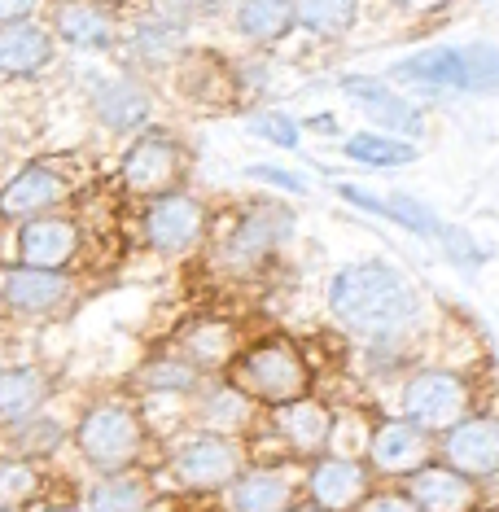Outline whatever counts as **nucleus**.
<instances>
[{"label": "nucleus", "mask_w": 499, "mask_h": 512, "mask_svg": "<svg viewBox=\"0 0 499 512\" xmlns=\"http://www.w3.org/2000/svg\"><path fill=\"white\" fill-rule=\"evenodd\" d=\"M329 307L359 337H390L416 320L421 298L403 272L386 263H359L333 276Z\"/></svg>", "instance_id": "nucleus-1"}, {"label": "nucleus", "mask_w": 499, "mask_h": 512, "mask_svg": "<svg viewBox=\"0 0 499 512\" xmlns=\"http://www.w3.org/2000/svg\"><path fill=\"white\" fill-rule=\"evenodd\" d=\"M394 79H412L425 88H456V92H499V49L473 44V49H429L412 62L394 66Z\"/></svg>", "instance_id": "nucleus-2"}, {"label": "nucleus", "mask_w": 499, "mask_h": 512, "mask_svg": "<svg viewBox=\"0 0 499 512\" xmlns=\"http://www.w3.org/2000/svg\"><path fill=\"white\" fill-rule=\"evenodd\" d=\"M232 377H237L241 390H250L254 399L285 407V403H294V399H303L307 394L311 372L285 342H263V346H254V351H246L237 359Z\"/></svg>", "instance_id": "nucleus-3"}, {"label": "nucleus", "mask_w": 499, "mask_h": 512, "mask_svg": "<svg viewBox=\"0 0 499 512\" xmlns=\"http://www.w3.org/2000/svg\"><path fill=\"white\" fill-rule=\"evenodd\" d=\"M75 442H79V451H84L88 464L119 473L123 464H132L136 451H141V421L132 416V407L101 403L79 421Z\"/></svg>", "instance_id": "nucleus-4"}, {"label": "nucleus", "mask_w": 499, "mask_h": 512, "mask_svg": "<svg viewBox=\"0 0 499 512\" xmlns=\"http://www.w3.org/2000/svg\"><path fill=\"white\" fill-rule=\"evenodd\" d=\"M464 407H469V390L456 372H421L403 390V412L416 429H447L460 425Z\"/></svg>", "instance_id": "nucleus-5"}, {"label": "nucleus", "mask_w": 499, "mask_h": 512, "mask_svg": "<svg viewBox=\"0 0 499 512\" xmlns=\"http://www.w3.org/2000/svg\"><path fill=\"white\" fill-rule=\"evenodd\" d=\"M180 171H184V154L167 136H141V141L123 154V184H127V193H136V197L171 193Z\"/></svg>", "instance_id": "nucleus-6"}, {"label": "nucleus", "mask_w": 499, "mask_h": 512, "mask_svg": "<svg viewBox=\"0 0 499 512\" xmlns=\"http://www.w3.org/2000/svg\"><path fill=\"white\" fill-rule=\"evenodd\" d=\"M241 473V451L224 434H197L180 447L176 477L193 491H219Z\"/></svg>", "instance_id": "nucleus-7"}, {"label": "nucleus", "mask_w": 499, "mask_h": 512, "mask_svg": "<svg viewBox=\"0 0 499 512\" xmlns=\"http://www.w3.org/2000/svg\"><path fill=\"white\" fill-rule=\"evenodd\" d=\"M289 228H294V215H289L285 206H250V211L224 232V250L219 254H224V263H232V267L259 263L272 246H281Z\"/></svg>", "instance_id": "nucleus-8"}, {"label": "nucleus", "mask_w": 499, "mask_h": 512, "mask_svg": "<svg viewBox=\"0 0 499 512\" xmlns=\"http://www.w3.org/2000/svg\"><path fill=\"white\" fill-rule=\"evenodd\" d=\"M202 224H206L202 206L184 193H162L145 211V237H149V246L162 250V254L189 250L193 241L202 237Z\"/></svg>", "instance_id": "nucleus-9"}, {"label": "nucleus", "mask_w": 499, "mask_h": 512, "mask_svg": "<svg viewBox=\"0 0 499 512\" xmlns=\"http://www.w3.org/2000/svg\"><path fill=\"white\" fill-rule=\"evenodd\" d=\"M79 250V228L62 215H36L22 219L18 232V254L22 267H44V272H57L62 263H71Z\"/></svg>", "instance_id": "nucleus-10"}, {"label": "nucleus", "mask_w": 499, "mask_h": 512, "mask_svg": "<svg viewBox=\"0 0 499 512\" xmlns=\"http://www.w3.org/2000/svg\"><path fill=\"white\" fill-rule=\"evenodd\" d=\"M0 298L14 316H49L71 298V281L62 272H44V267H14L0 285Z\"/></svg>", "instance_id": "nucleus-11"}, {"label": "nucleus", "mask_w": 499, "mask_h": 512, "mask_svg": "<svg viewBox=\"0 0 499 512\" xmlns=\"http://www.w3.org/2000/svg\"><path fill=\"white\" fill-rule=\"evenodd\" d=\"M447 460L456 473L491 477L499 469V421H491V416H473V421L451 425Z\"/></svg>", "instance_id": "nucleus-12"}, {"label": "nucleus", "mask_w": 499, "mask_h": 512, "mask_svg": "<svg viewBox=\"0 0 499 512\" xmlns=\"http://www.w3.org/2000/svg\"><path fill=\"white\" fill-rule=\"evenodd\" d=\"M62 193H66V180L57 176L53 167L36 162V167L18 171V176L0 189V219H36L49 211V206L62 202Z\"/></svg>", "instance_id": "nucleus-13"}, {"label": "nucleus", "mask_w": 499, "mask_h": 512, "mask_svg": "<svg viewBox=\"0 0 499 512\" xmlns=\"http://www.w3.org/2000/svg\"><path fill=\"white\" fill-rule=\"evenodd\" d=\"M49 62H53V40L44 27L27 18L0 27V75L27 79V75H40Z\"/></svg>", "instance_id": "nucleus-14"}, {"label": "nucleus", "mask_w": 499, "mask_h": 512, "mask_svg": "<svg viewBox=\"0 0 499 512\" xmlns=\"http://www.w3.org/2000/svg\"><path fill=\"white\" fill-rule=\"evenodd\" d=\"M53 31L75 49H106L114 18L101 0H53Z\"/></svg>", "instance_id": "nucleus-15"}, {"label": "nucleus", "mask_w": 499, "mask_h": 512, "mask_svg": "<svg viewBox=\"0 0 499 512\" xmlns=\"http://www.w3.org/2000/svg\"><path fill=\"white\" fill-rule=\"evenodd\" d=\"M342 92L355 101V106L368 110V119H377L381 127H394V132L412 136L421 127V114H416L399 92H390L386 84H377L373 75H346L342 79Z\"/></svg>", "instance_id": "nucleus-16"}, {"label": "nucleus", "mask_w": 499, "mask_h": 512, "mask_svg": "<svg viewBox=\"0 0 499 512\" xmlns=\"http://www.w3.org/2000/svg\"><path fill=\"white\" fill-rule=\"evenodd\" d=\"M368 456L381 473H408L429 456V442L412 421H390L368 438Z\"/></svg>", "instance_id": "nucleus-17"}, {"label": "nucleus", "mask_w": 499, "mask_h": 512, "mask_svg": "<svg viewBox=\"0 0 499 512\" xmlns=\"http://www.w3.org/2000/svg\"><path fill=\"white\" fill-rule=\"evenodd\" d=\"M408 499L416 504V512H469L473 486L456 469H421L408 486Z\"/></svg>", "instance_id": "nucleus-18"}, {"label": "nucleus", "mask_w": 499, "mask_h": 512, "mask_svg": "<svg viewBox=\"0 0 499 512\" xmlns=\"http://www.w3.org/2000/svg\"><path fill=\"white\" fill-rule=\"evenodd\" d=\"M338 193L346 197V202L364 206V211H377V215H386V219H394V224H403L412 232H425V237H434V232L443 228L434 219V211L421 206L408 193H368V189H359V184H338Z\"/></svg>", "instance_id": "nucleus-19"}, {"label": "nucleus", "mask_w": 499, "mask_h": 512, "mask_svg": "<svg viewBox=\"0 0 499 512\" xmlns=\"http://www.w3.org/2000/svg\"><path fill=\"white\" fill-rule=\"evenodd\" d=\"M92 110H97V119L110 132H132V127H141L149 119V97L132 79H106L97 88V97H92Z\"/></svg>", "instance_id": "nucleus-20"}, {"label": "nucleus", "mask_w": 499, "mask_h": 512, "mask_svg": "<svg viewBox=\"0 0 499 512\" xmlns=\"http://www.w3.org/2000/svg\"><path fill=\"white\" fill-rule=\"evenodd\" d=\"M364 486H368V477L359 473V464H351V460H324V464H316V473H311V495H316V504L333 508V512L359 504Z\"/></svg>", "instance_id": "nucleus-21"}, {"label": "nucleus", "mask_w": 499, "mask_h": 512, "mask_svg": "<svg viewBox=\"0 0 499 512\" xmlns=\"http://www.w3.org/2000/svg\"><path fill=\"white\" fill-rule=\"evenodd\" d=\"M49 399V377L40 368H5L0 372V421H27Z\"/></svg>", "instance_id": "nucleus-22"}, {"label": "nucleus", "mask_w": 499, "mask_h": 512, "mask_svg": "<svg viewBox=\"0 0 499 512\" xmlns=\"http://www.w3.org/2000/svg\"><path fill=\"white\" fill-rule=\"evenodd\" d=\"M127 53L141 66H162L176 53H184V27H176L171 18H141L132 27V40H127Z\"/></svg>", "instance_id": "nucleus-23"}, {"label": "nucleus", "mask_w": 499, "mask_h": 512, "mask_svg": "<svg viewBox=\"0 0 499 512\" xmlns=\"http://www.w3.org/2000/svg\"><path fill=\"white\" fill-rule=\"evenodd\" d=\"M289 499H294V486H289L285 473H250L237 482L232 491V508L237 512H285Z\"/></svg>", "instance_id": "nucleus-24"}, {"label": "nucleus", "mask_w": 499, "mask_h": 512, "mask_svg": "<svg viewBox=\"0 0 499 512\" xmlns=\"http://www.w3.org/2000/svg\"><path fill=\"white\" fill-rule=\"evenodd\" d=\"M237 27H241V36H250L259 44L281 40L294 27V0H241Z\"/></svg>", "instance_id": "nucleus-25"}, {"label": "nucleus", "mask_w": 499, "mask_h": 512, "mask_svg": "<svg viewBox=\"0 0 499 512\" xmlns=\"http://www.w3.org/2000/svg\"><path fill=\"white\" fill-rule=\"evenodd\" d=\"M276 425H281V434L294 442V447H303V451H320L324 438H329V429H333L329 412H324L320 403H311V399L285 403L281 416H276Z\"/></svg>", "instance_id": "nucleus-26"}, {"label": "nucleus", "mask_w": 499, "mask_h": 512, "mask_svg": "<svg viewBox=\"0 0 499 512\" xmlns=\"http://www.w3.org/2000/svg\"><path fill=\"white\" fill-rule=\"evenodd\" d=\"M149 508V486L132 473L101 477L88 491V512H145Z\"/></svg>", "instance_id": "nucleus-27"}, {"label": "nucleus", "mask_w": 499, "mask_h": 512, "mask_svg": "<svg viewBox=\"0 0 499 512\" xmlns=\"http://www.w3.org/2000/svg\"><path fill=\"white\" fill-rule=\"evenodd\" d=\"M57 442H62V425L49 421V416H27V421H14V429H9V451L18 460L53 456Z\"/></svg>", "instance_id": "nucleus-28"}, {"label": "nucleus", "mask_w": 499, "mask_h": 512, "mask_svg": "<svg viewBox=\"0 0 499 512\" xmlns=\"http://www.w3.org/2000/svg\"><path fill=\"white\" fill-rule=\"evenodd\" d=\"M294 22L320 36H338L355 22V0H294Z\"/></svg>", "instance_id": "nucleus-29"}, {"label": "nucleus", "mask_w": 499, "mask_h": 512, "mask_svg": "<svg viewBox=\"0 0 499 512\" xmlns=\"http://www.w3.org/2000/svg\"><path fill=\"white\" fill-rule=\"evenodd\" d=\"M346 154H351L355 162H368V167H403V162L416 158V149L408 141H390V136H351L346 141Z\"/></svg>", "instance_id": "nucleus-30"}, {"label": "nucleus", "mask_w": 499, "mask_h": 512, "mask_svg": "<svg viewBox=\"0 0 499 512\" xmlns=\"http://www.w3.org/2000/svg\"><path fill=\"white\" fill-rule=\"evenodd\" d=\"M246 416H250V403H246V394H241L237 386H224V390L206 394L202 425L211 429V434H228V429L246 425Z\"/></svg>", "instance_id": "nucleus-31"}, {"label": "nucleus", "mask_w": 499, "mask_h": 512, "mask_svg": "<svg viewBox=\"0 0 499 512\" xmlns=\"http://www.w3.org/2000/svg\"><path fill=\"white\" fill-rule=\"evenodd\" d=\"M31 491H36V469H31V460H18V456L0 460V504L18 508Z\"/></svg>", "instance_id": "nucleus-32"}, {"label": "nucleus", "mask_w": 499, "mask_h": 512, "mask_svg": "<svg viewBox=\"0 0 499 512\" xmlns=\"http://www.w3.org/2000/svg\"><path fill=\"white\" fill-rule=\"evenodd\" d=\"M145 381L158 390H193L197 368L184 364V359H154V364H145Z\"/></svg>", "instance_id": "nucleus-33"}, {"label": "nucleus", "mask_w": 499, "mask_h": 512, "mask_svg": "<svg viewBox=\"0 0 499 512\" xmlns=\"http://www.w3.org/2000/svg\"><path fill=\"white\" fill-rule=\"evenodd\" d=\"M250 132L263 136V141H272V145H281V149H294L298 145V123L289 119V114H254Z\"/></svg>", "instance_id": "nucleus-34"}, {"label": "nucleus", "mask_w": 499, "mask_h": 512, "mask_svg": "<svg viewBox=\"0 0 499 512\" xmlns=\"http://www.w3.org/2000/svg\"><path fill=\"white\" fill-rule=\"evenodd\" d=\"M434 237L443 241V250H447L451 259L460 263V267H473V263H482V259H486V254H482V250L469 241V232H464V228H438Z\"/></svg>", "instance_id": "nucleus-35"}, {"label": "nucleus", "mask_w": 499, "mask_h": 512, "mask_svg": "<svg viewBox=\"0 0 499 512\" xmlns=\"http://www.w3.org/2000/svg\"><path fill=\"white\" fill-rule=\"evenodd\" d=\"M219 0H162V14H167L176 27H184V22L202 18V14H215Z\"/></svg>", "instance_id": "nucleus-36"}, {"label": "nucleus", "mask_w": 499, "mask_h": 512, "mask_svg": "<svg viewBox=\"0 0 499 512\" xmlns=\"http://www.w3.org/2000/svg\"><path fill=\"white\" fill-rule=\"evenodd\" d=\"M31 5L36 0H0V27H9V22H22L31 14Z\"/></svg>", "instance_id": "nucleus-37"}, {"label": "nucleus", "mask_w": 499, "mask_h": 512, "mask_svg": "<svg viewBox=\"0 0 499 512\" xmlns=\"http://www.w3.org/2000/svg\"><path fill=\"white\" fill-rule=\"evenodd\" d=\"M364 512H416V504L412 499H403V495H377Z\"/></svg>", "instance_id": "nucleus-38"}, {"label": "nucleus", "mask_w": 499, "mask_h": 512, "mask_svg": "<svg viewBox=\"0 0 499 512\" xmlns=\"http://www.w3.org/2000/svg\"><path fill=\"white\" fill-rule=\"evenodd\" d=\"M250 176H259V180H268V184H281V189H303V180H298V176H289V171H272V167H254L250 171Z\"/></svg>", "instance_id": "nucleus-39"}, {"label": "nucleus", "mask_w": 499, "mask_h": 512, "mask_svg": "<svg viewBox=\"0 0 499 512\" xmlns=\"http://www.w3.org/2000/svg\"><path fill=\"white\" fill-rule=\"evenodd\" d=\"M403 5H412V9H421V5H434V0H403Z\"/></svg>", "instance_id": "nucleus-40"}, {"label": "nucleus", "mask_w": 499, "mask_h": 512, "mask_svg": "<svg viewBox=\"0 0 499 512\" xmlns=\"http://www.w3.org/2000/svg\"><path fill=\"white\" fill-rule=\"evenodd\" d=\"M49 512H79V508H49Z\"/></svg>", "instance_id": "nucleus-41"}, {"label": "nucleus", "mask_w": 499, "mask_h": 512, "mask_svg": "<svg viewBox=\"0 0 499 512\" xmlns=\"http://www.w3.org/2000/svg\"><path fill=\"white\" fill-rule=\"evenodd\" d=\"M0 512H14V508H5V504H0Z\"/></svg>", "instance_id": "nucleus-42"}, {"label": "nucleus", "mask_w": 499, "mask_h": 512, "mask_svg": "<svg viewBox=\"0 0 499 512\" xmlns=\"http://www.w3.org/2000/svg\"><path fill=\"white\" fill-rule=\"evenodd\" d=\"M303 512H316V508H303Z\"/></svg>", "instance_id": "nucleus-43"}]
</instances>
